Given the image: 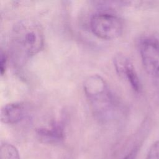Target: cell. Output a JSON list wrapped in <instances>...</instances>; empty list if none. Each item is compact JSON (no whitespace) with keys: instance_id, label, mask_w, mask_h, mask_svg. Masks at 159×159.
<instances>
[{"instance_id":"cell-1","label":"cell","mask_w":159,"mask_h":159,"mask_svg":"<svg viewBox=\"0 0 159 159\" xmlns=\"http://www.w3.org/2000/svg\"><path fill=\"white\" fill-rule=\"evenodd\" d=\"M11 40L14 52L21 58L37 53L43 45V35L40 25L30 19L19 20L14 25Z\"/></svg>"},{"instance_id":"cell-2","label":"cell","mask_w":159,"mask_h":159,"mask_svg":"<svg viewBox=\"0 0 159 159\" xmlns=\"http://www.w3.org/2000/svg\"><path fill=\"white\" fill-rule=\"evenodd\" d=\"M83 88L94 115L101 119L109 117L112 111L113 98L104 78L98 75L89 76L84 81Z\"/></svg>"},{"instance_id":"cell-3","label":"cell","mask_w":159,"mask_h":159,"mask_svg":"<svg viewBox=\"0 0 159 159\" xmlns=\"http://www.w3.org/2000/svg\"><path fill=\"white\" fill-rule=\"evenodd\" d=\"M89 25L92 32L96 36L105 40L117 38L123 30V24L120 18L107 12H99L93 15Z\"/></svg>"},{"instance_id":"cell-4","label":"cell","mask_w":159,"mask_h":159,"mask_svg":"<svg viewBox=\"0 0 159 159\" xmlns=\"http://www.w3.org/2000/svg\"><path fill=\"white\" fill-rule=\"evenodd\" d=\"M140 53L147 73L159 84V42L153 39L143 40Z\"/></svg>"},{"instance_id":"cell-5","label":"cell","mask_w":159,"mask_h":159,"mask_svg":"<svg viewBox=\"0 0 159 159\" xmlns=\"http://www.w3.org/2000/svg\"><path fill=\"white\" fill-rule=\"evenodd\" d=\"M114 64L118 74L125 78L134 90L139 91L140 84L137 73L131 61L123 55H116L114 58Z\"/></svg>"},{"instance_id":"cell-6","label":"cell","mask_w":159,"mask_h":159,"mask_svg":"<svg viewBox=\"0 0 159 159\" xmlns=\"http://www.w3.org/2000/svg\"><path fill=\"white\" fill-rule=\"evenodd\" d=\"M25 107L22 102L6 104L1 111V120L4 124H15L21 120L25 115Z\"/></svg>"},{"instance_id":"cell-7","label":"cell","mask_w":159,"mask_h":159,"mask_svg":"<svg viewBox=\"0 0 159 159\" xmlns=\"http://www.w3.org/2000/svg\"><path fill=\"white\" fill-rule=\"evenodd\" d=\"M37 136L43 142L57 143L60 142L64 137L63 127L58 122H53L47 127L37 129Z\"/></svg>"},{"instance_id":"cell-8","label":"cell","mask_w":159,"mask_h":159,"mask_svg":"<svg viewBox=\"0 0 159 159\" xmlns=\"http://www.w3.org/2000/svg\"><path fill=\"white\" fill-rule=\"evenodd\" d=\"M0 159H20L19 152L13 145L2 143L0 148Z\"/></svg>"},{"instance_id":"cell-9","label":"cell","mask_w":159,"mask_h":159,"mask_svg":"<svg viewBox=\"0 0 159 159\" xmlns=\"http://www.w3.org/2000/svg\"><path fill=\"white\" fill-rule=\"evenodd\" d=\"M146 159H159V140L150 147Z\"/></svg>"},{"instance_id":"cell-10","label":"cell","mask_w":159,"mask_h":159,"mask_svg":"<svg viewBox=\"0 0 159 159\" xmlns=\"http://www.w3.org/2000/svg\"><path fill=\"white\" fill-rule=\"evenodd\" d=\"M7 64V57L6 54L1 50L0 53V72L1 75H3L6 71Z\"/></svg>"},{"instance_id":"cell-11","label":"cell","mask_w":159,"mask_h":159,"mask_svg":"<svg viewBox=\"0 0 159 159\" xmlns=\"http://www.w3.org/2000/svg\"><path fill=\"white\" fill-rule=\"evenodd\" d=\"M137 149L134 148L132 150L130 151V153H129L126 156H125L123 159H135L137 155Z\"/></svg>"}]
</instances>
